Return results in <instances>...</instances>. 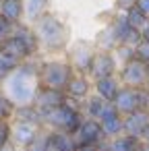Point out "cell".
Instances as JSON below:
<instances>
[{
  "label": "cell",
  "instance_id": "obj_1",
  "mask_svg": "<svg viewBox=\"0 0 149 151\" xmlns=\"http://www.w3.org/2000/svg\"><path fill=\"white\" fill-rule=\"evenodd\" d=\"M37 89H40V62H31V58L21 62L4 81V95L15 106L33 104Z\"/></svg>",
  "mask_w": 149,
  "mask_h": 151
},
{
  "label": "cell",
  "instance_id": "obj_2",
  "mask_svg": "<svg viewBox=\"0 0 149 151\" xmlns=\"http://www.w3.org/2000/svg\"><path fill=\"white\" fill-rule=\"evenodd\" d=\"M35 33L40 37V44L50 52H60L68 44V29L64 21L48 11L35 21Z\"/></svg>",
  "mask_w": 149,
  "mask_h": 151
},
{
  "label": "cell",
  "instance_id": "obj_3",
  "mask_svg": "<svg viewBox=\"0 0 149 151\" xmlns=\"http://www.w3.org/2000/svg\"><path fill=\"white\" fill-rule=\"evenodd\" d=\"M42 112V126L48 124L52 126V130H62L68 134H75L85 118L83 110H75L71 106H58V108H50V110H40Z\"/></svg>",
  "mask_w": 149,
  "mask_h": 151
},
{
  "label": "cell",
  "instance_id": "obj_4",
  "mask_svg": "<svg viewBox=\"0 0 149 151\" xmlns=\"http://www.w3.org/2000/svg\"><path fill=\"white\" fill-rule=\"evenodd\" d=\"M75 68L68 60H46L40 62V85L50 89H66Z\"/></svg>",
  "mask_w": 149,
  "mask_h": 151
},
{
  "label": "cell",
  "instance_id": "obj_5",
  "mask_svg": "<svg viewBox=\"0 0 149 151\" xmlns=\"http://www.w3.org/2000/svg\"><path fill=\"white\" fill-rule=\"evenodd\" d=\"M73 137H75V141H77L79 147H95V149H99V147L108 141L106 134H104V130H101L99 120L87 118V116L83 118L79 130H77Z\"/></svg>",
  "mask_w": 149,
  "mask_h": 151
},
{
  "label": "cell",
  "instance_id": "obj_6",
  "mask_svg": "<svg viewBox=\"0 0 149 151\" xmlns=\"http://www.w3.org/2000/svg\"><path fill=\"white\" fill-rule=\"evenodd\" d=\"M118 79L124 87H135V89H141L147 85L149 81V73H147V64L132 58L128 62H124L120 68H118Z\"/></svg>",
  "mask_w": 149,
  "mask_h": 151
},
{
  "label": "cell",
  "instance_id": "obj_7",
  "mask_svg": "<svg viewBox=\"0 0 149 151\" xmlns=\"http://www.w3.org/2000/svg\"><path fill=\"white\" fill-rule=\"evenodd\" d=\"M93 56H95V44H93V42H87V40L75 42V44L71 46V50H68V62H71V66L75 68V73L87 75Z\"/></svg>",
  "mask_w": 149,
  "mask_h": 151
},
{
  "label": "cell",
  "instance_id": "obj_8",
  "mask_svg": "<svg viewBox=\"0 0 149 151\" xmlns=\"http://www.w3.org/2000/svg\"><path fill=\"white\" fill-rule=\"evenodd\" d=\"M118 60L114 56V52H106V50H95V56L91 60V66H89V73L87 77L91 81H97V79H104V77H112V75H118Z\"/></svg>",
  "mask_w": 149,
  "mask_h": 151
},
{
  "label": "cell",
  "instance_id": "obj_9",
  "mask_svg": "<svg viewBox=\"0 0 149 151\" xmlns=\"http://www.w3.org/2000/svg\"><path fill=\"white\" fill-rule=\"evenodd\" d=\"M13 128H11V143L19 149H25L35 137L37 132L42 130V126L37 124H29V122H11Z\"/></svg>",
  "mask_w": 149,
  "mask_h": 151
},
{
  "label": "cell",
  "instance_id": "obj_10",
  "mask_svg": "<svg viewBox=\"0 0 149 151\" xmlns=\"http://www.w3.org/2000/svg\"><path fill=\"white\" fill-rule=\"evenodd\" d=\"M112 104L116 106L118 114H122V116H128V114L141 110V106H139V89H135V87H124V85H122L120 91H118V95H116V99H114Z\"/></svg>",
  "mask_w": 149,
  "mask_h": 151
},
{
  "label": "cell",
  "instance_id": "obj_11",
  "mask_svg": "<svg viewBox=\"0 0 149 151\" xmlns=\"http://www.w3.org/2000/svg\"><path fill=\"white\" fill-rule=\"evenodd\" d=\"M64 101H66V93L62 89H50V87H42V85L33 97V106H37L40 110L58 108V106H64Z\"/></svg>",
  "mask_w": 149,
  "mask_h": 151
},
{
  "label": "cell",
  "instance_id": "obj_12",
  "mask_svg": "<svg viewBox=\"0 0 149 151\" xmlns=\"http://www.w3.org/2000/svg\"><path fill=\"white\" fill-rule=\"evenodd\" d=\"M91 89H93V81H91L87 75H83V73H75V75L71 77V81H68L64 93H66L68 97H75V99H79V101H85V99L91 95Z\"/></svg>",
  "mask_w": 149,
  "mask_h": 151
},
{
  "label": "cell",
  "instance_id": "obj_13",
  "mask_svg": "<svg viewBox=\"0 0 149 151\" xmlns=\"http://www.w3.org/2000/svg\"><path fill=\"white\" fill-rule=\"evenodd\" d=\"M0 52H2V56L13 58V60H17V62H25V60L31 58L27 46H25L17 35H11V37H6V40L0 42Z\"/></svg>",
  "mask_w": 149,
  "mask_h": 151
},
{
  "label": "cell",
  "instance_id": "obj_14",
  "mask_svg": "<svg viewBox=\"0 0 149 151\" xmlns=\"http://www.w3.org/2000/svg\"><path fill=\"white\" fill-rule=\"evenodd\" d=\"M120 87H122V83H120L118 75H112V77H104V79L93 81V93L99 95L106 101H114L116 95H118V91H120Z\"/></svg>",
  "mask_w": 149,
  "mask_h": 151
},
{
  "label": "cell",
  "instance_id": "obj_15",
  "mask_svg": "<svg viewBox=\"0 0 149 151\" xmlns=\"http://www.w3.org/2000/svg\"><path fill=\"white\" fill-rule=\"evenodd\" d=\"M99 124H101V130H104L106 139H114V137L124 134V116L118 114L116 106H112V110L99 120Z\"/></svg>",
  "mask_w": 149,
  "mask_h": 151
},
{
  "label": "cell",
  "instance_id": "obj_16",
  "mask_svg": "<svg viewBox=\"0 0 149 151\" xmlns=\"http://www.w3.org/2000/svg\"><path fill=\"white\" fill-rule=\"evenodd\" d=\"M99 149H104V151H139L141 149V139L124 132L120 137L108 139Z\"/></svg>",
  "mask_w": 149,
  "mask_h": 151
},
{
  "label": "cell",
  "instance_id": "obj_17",
  "mask_svg": "<svg viewBox=\"0 0 149 151\" xmlns=\"http://www.w3.org/2000/svg\"><path fill=\"white\" fill-rule=\"evenodd\" d=\"M112 106H114L112 101H106V99H101L99 95L91 93V95H89V97L83 101V114H85L87 118L101 120V118L106 116V112H108Z\"/></svg>",
  "mask_w": 149,
  "mask_h": 151
},
{
  "label": "cell",
  "instance_id": "obj_18",
  "mask_svg": "<svg viewBox=\"0 0 149 151\" xmlns=\"http://www.w3.org/2000/svg\"><path fill=\"white\" fill-rule=\"evenodd\" d=\"M149 124V112L147 110H137L128 116H124V132L132 137H141L145 126Z\"/></svg>",
  "mask_w": 149,
  "mask_h": 151
},
{
  "label": "cell",
  "instance_id": "obj_19",
  "mask_svg": "<svg viewBox=\"0 0 149 151\" xmlns=\"http://www.w3.org/2000/svg\"><path fill=\"white\" fill-rule=\"evenodd\" d=\"M48 151H79V145L73 134L62 132V130H50Z\"/></svg>",
  "mask_w": 149,
  "mask_h": 151
},
{
  "label": "cell",
  "instance_id": "obj_20",
  "mask_svg": "<svg viewBox=\"0 0 149 151\" xmlns=\"http://www.w3.org/2000/svg\"><path fill=\"white\" fill-rule=\"evenodd\" d=\"M13 35H17L25 46H27V50H29V54H31V58L40 52V37H37V33H35V29H29V25H23V23H17L15 25V31H13Z\"/></svg>",
  "mask_w": 149,
  "mask_h": 151
},
{
  "label": "cell",
  "instance_id": "obj_21",
  "mask_svg": "<svg viewBox=\"0 0 149 151\" xmlns=\"http://www.w3.org/2000/svg\"><path fill=\"white\" fill-rule=\"evenodd\" d=\"M95 50H106V52H114L116 46H118V40H116V33H114V27L112 23H108L106 27H101L95 35Z\"/></svg>",
  "mask_w": 149,
  "mask_h": 151
},
{
  "label": "cell",
  "instance_id": "obj_22",
  "mask_svg": "<svg viewBox=\"0 0 149 151\" xmlns=\"http://www.w3.org/2000/svg\"><path fill=\"white\" fill-rule=\"evenodd\" d=\"M13 118H15V122H29V124L42 126V112H40V108L33 106V104L17 106L15 112H13Z\"/></svg>",
  "mask_w": 149,
  "mask_h": 151
},
{
  "label": "cell",
  "instance_id": "obj_23",
  "mask_svg": "<svg viewBox=\"0 0 149 151\" xmlns=\"http://www.w3.org/2000/svg\"><path fill=\"white\" fill-rule=\"evenodd\" d=\"M0 15L6 17L11 23H21V19L25 17V4L23 0H2V6H0Z\"/></svg>",
  "mask_w": 149,
  "mask_h": 151
},
{
  "label": "cell",
  "instance_id": "obj_24",
  "mask_svg": "<svg viewBox=\"0 0 149 151\" xmlns=\"http://www.w3.org/2000/svg\"><path fill=\"white\" fill-rule=\"evenodd\" d=\"M124 17H126V23H128L132 29H137V31H143V29L149 25V17H147L143 11H139L137 6L126 9V11H124Z\"/></svg>",
  "mask_w": 149,
  "mask_h": 151
},
{
  "label": "cell",
  "instance_id": "obj_25",
  "mask_svg": "<svg viewBox=\"0 0 149 151\" xmlns=\"http://www.w3.org/2000/svg\"><path fill=\"white\" fill-rule=\"evenodd\" d=\"M23 4H25V17L35 23V21L46 13L48 0H23Z\"/></svg>",
  "mask_w": 149,
  "mask_h": 151
},
{
  "label": "cell",
  "instance_id": "obj_26",
  "mask_svg": "<svg viewBox=\"0 0 149 151\" xmlns=\"http://www.w3.org/2000/svg\"><path fill=\"white\" fill-rule=\"evenodd\" d=\"M50 145V130H40L37 137L25 147V151H48Z\"/></svg>",
  "mask_w": 149,
  "mask_h": 151
},
{
  "label": "cell",
  "instance_id": "obj_27",
  "mask_svg": "<svg viewBox=\"0 0 149 151\" xmlns=\"http://www.w3.org/2000/svg\"><path fill=\"white\" fill-rule=\"evenodd\" d=\"M19 64H21V62H17V60H13V58L2 56V60H0V83H4V81L9 79V75H11Z\"/></svg>",
  "mask_w": 149,
  "mask_h": 151
},
{
  "label": "cell",
  "instance_id": "obj_28",
  "mask_svg": "<svg viewBox=\"0 0 149 151\" xmlns=\"http://www.w3.org/2000/svg\"><path fill=\"white\" fill-rule=\"evenodd\" d=\"M15 108H17V106H15L4 93H0V120H9V118H13Z\"/></svg>",
  "mask_w": 149,
  "mask_h": 151
},
{
  "label": "cell",
  "instance_id": "obj_29",
  "mask_svg": "<svg viewBox=\"0 0 149 151\" xmlns=\"http://www.w3.org/2000/svg\"><path fill=\"white\" fill-rule=\"evenodd\" d=\"M114 56H116L118 64L122 66L124 62H128V60H132V58H135V48H130V46H116Z\"/></svg>",
  "mask_w": 149,
  "mask_h": 151
},
{
  "label": "cell",
  "instance_id": "obj_30",
  "mask_svg": "<svg viewBox=\"0 0 149 151\" xmlns=\"http://www.w3.org/2000/svg\"><path fill=\"white\" fill-rule=\"evenodd\" d=\"M135 58L149 64V42L147 40H141L137 46H135Z\"/></svg>",
  "mask_w": 149,
  "mask_h": 151
},
{
  "label": "cell",
  "instance_id": "obj_31",
  "mask_svg": "<svg viewBox=\"0 0 149 151\" xmlns=\"http://www.w3.org/2000/svg\"><path fill=\"white\" fill-rule=\"evenodd\" d=\"M13 31H15V23H11L6 17L0 15V42L6 40V37H11Z\"/></svg>",
  "mask_w": 149,
  "mask_h": 151
},
{
  "label": "cell",
  "instance_id": "obj_32",
  "mask_svg": "<svg viewBox=\"0 0 149 151\" xmlns=\"http://www.w3.org/2000/svg\"><path fill=\"white\" fill-rule=\"evenodd\" d=\"M135 2H137V0H114V4H116L118 11H126V9L135 6Z\"/></svg>",
  "mask_w": 149,
  "mask_h": 151
},
{
  "label": "cell",
  "instance_id": "obj_33",
  "mask_svg": "<svg viewBox=\"0 0 149 151\" xmlns=\"http://www.w3.org/2000/svg\"><path fill=\"white\" fill-rule=\"evenodd\" d=\"M135 6H137L139 11H143V13L149 17V0H137V2H135Z\"/></svg>",
  "mask_w": 149,
  "mask_h": 151
},
{
  "label": "cell",
  "instance_id": "obj_34",
  "mask_svg": "<svg viewBox=\"0 0 149 151\" xmlns=\"http://www.w3.org/2000/svg\"><path fill=\"white\" fill-rule=\"evenodd\" d=\"M139 139H141V143H149V124L145 126V130L141 132V137H139Z\"/></svg>",
  "mask_w": 149,
  "mask_h": 151
},
{
  "label": "cell",
  "instance_id": "obj_35",
  "mask_svg": "<svg viewBox=\"0 0 149 151\" xmlns=\"http://www.w3.org/2000/svg\"><path fill=\"white\" fill-rule=\"evenodd\" d=\"M0 151H19V147H15L13 143H6L4 147H0Z\"/></svg>",
  "mask_w": 149,
  "mask_h": 151
},
{
  "label": "cell",
  "instance_id": "obj_36",
  "mask_svg": "<svg viewBox=\"0 0 149 151\" xmlns=\"http://www.w3.org/2000/svg\"><path fill=\"white\" fill-rule=\"evenodd\" d=\"M141 35H143V40H147V42H149V25H147V27L141 31Z\"/></svg>",
  "mask_w": 149,
  "mask_h": 151
},
{
  "label": "cell",
  "instance_id": "obj_37",
  "mask_svg": "<svg viewBox=\"0 0 149 151\" xmlns=\"http://www.w3.org/2000/svg\"><path fill=\"white\" fill-rule=\"evenodd\" d=\"M139 151H149V143H141V149Z\"/></svg>",
  "mask_w": 149,
  "mask_h": 151
},
{
  "label": "cell",
  "instance_id": "obj_38",
  "mask_svg": "<svg viewBox=\"0 0 149 151\" xmlns=\"http://www.w3.org/2000/svg\"><path fill=\"white\" fill-rule=\"evenodd\" d=\"M0 147H4V143H2V141H0Z\"/></svg>",
  "mask_w": 149,
  "mask_h": 151
},
{
  "label": "cell",
  "instance_id": "obj_39",
  "mask_svg": "<svg viewBox=\"0 0 149 151\" xmlns=\"http://www.w3.org/2000/svg\"><path fill=\"white\" fill-rule=\"evenodd\" d=\"M0 60H2V52H0Z\"/></svg>",
  "mask_w": 149,
  "mask_h": 151
},
{
  "label": "cell",
  "instance_id": "obj_40",
  "mask_svg": "<svg viewBox=\"0 0 149 151\" xmlns=\"http://www.w3.org/2000/svg\"><path fill=\"white\" fill-rule=\"evenodd\" d=\"M95 151H104V149H95Z\"/></svg>",
  "mask_w": 149,
  "mask_h": 151
},
{
  "label": "cell",
  "instance_id": "obj_41",
  "mask_svg": "<svg viewBox=\"0 0 149 151\" xmlns=\"http://www.w3.org/2000/svg\"><path fill=\"white\" fill-rule=\"evenodd\" d=\"M0 6H2V0H0Z\"/></svg>",
  "mask_w": 149,
  "mask_h": 151
}]
</instances>
